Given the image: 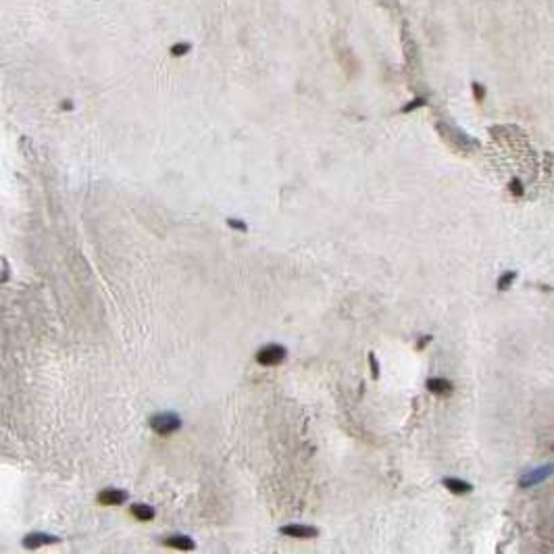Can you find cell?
Listing matches in <instances>:
<instances>
[{
    "label": "cell",
    "mask_w": 554,
    "mask_h": 554,
    "mask_svg": "<svg viewBox=\"0 0 554 554\" xmlns=\"http://www.w3.org/2000/svg\"><path fill=\"white\" fill-rule=\"evenodd\" d=\"M148 425H150V429L156 436L167 437L181 427V419L175 412H156V415L148 419Z\"/></svg>",
    "instance_id": "obj_1"
},
{
    "label": "cell",
    "mask_w": 554,
    "mask_h": 554,
    "mask_svg": "<svg viewBox=\"0 0 554 554\" xmlns=\"http://www.w3.org/2000/svg\"><path fill=\"white\" fill-rule=\"evenodd\" d=\"M288 350L281 344H265L262 348H259L257 352V363L262 367H277L286 360Z\"/></svg>",
    "instance_id": "obj_2"
},
{
    "label": "cell",
    "mask_w": 554,
    "mask_h": 554,
    "mask_svg": "<svg viewBox=\"0 0 554 554\" xmlns=\"http://www.w3.org/2000/svg\"><path fill=\"white\" fill-rule=\"evenodd\" d=\"M279 533L286 535V538H292V540H311L319 535V529L311 525H302V523H290L286 527H281Z\"/></svg>",
    "instance_id": "obj_3"
},
{
    "label": "cell",
    "mask_w": 554,
    "mask_h": 554,
    "mask_svg": "<svg viewBox=\"0 0 554 554\" xmlns=\"http://www.w3.org/2000/svg\"><path fill=\"white\" fill-rule=\"evenodd\" d=\"M552 473H554V465H544V467L531 469L519 479V486L521 488H533V486H538V483H542L544 479H548Z\"/></svg>",
    "instance_id": "obj_4"
},
{
    "label": "cell",
    "mask_w": 554,
    "mask_h": 554,
    "mask_svg": "<svg viewBox=\"0 0 554 554\" xmlns=\"http://www.w3.org/2000/svg\"><path fill=\"white\" fill-rule=\"evenodd\" d=\"M127 492L125 490H117V488H107V490H102L100 494H98V502L102 504V506H119V504H123V502H127Z\"/></svg>",
    "instance_id": "obj_5"
},
{
    "label": "cell",
    "mask_w": 554,
    "mask_h": 554,
    "mask_svg": "<svg viewBox=\"0 0 554 554\" xmlns=\"http://www.w3.org/2000/svg\"><path fill=\"white\" fill-rule=\"evenodd\" d=\"M58 538L52 533H42V531H33V533H28L23 538V548L28 550H36L40 546H48V544H57Z\"/></svg>",
    "instance_id": "obj_6"
},
{
    "label": "cell",
    "mask_w": 554,
    "mask_h": 554,
    "mask_svg": "<svg viewBox=\"0 0 554 554\" xmlns=\"http://www.w3.org/2000/svg\"><path fill=\"white\" fill-rule=\"evenodd\" d=\"M163 544L169 548H175V550H194L196 548V542L190 538V535H183V533H173V535H167V538H163Z\"/></svg>",
    "instance_id": "obj_7"
},
{
    "label": "cell",
    "mask_w": 554,
    "mask_h": 554,
    "mask_svg": "<svg viewBox=\"0 0 554 554\" xmlns=\"http://www.w3.org/2000/svg\"><path fill=\"white\" fill-rule=\"evenodd\" d=\"M427 390L436 396H450L454 385L452 381L444 379V377H432V379H427Z\"/></svg>",
    "instance_id": "obj_8"
},
{
    "label": "cell",
    "mask_w": 554,
    "mask_h": 554,
    "mask_svg": "<svg viewBox=\"0 0 554 554\" xmlns=\"http://www.w3.org/2000/svg\"><path fill=\"white\" fill-rule=\"evenodd\" d=\"M129 513H131V517L134 519H138V521H142V523H148V521H152L154 519V508L150 506V504H144V502H134L129 506Z\"/></svg>",
    "instance_id": "obj_9"
},
{
    "label": "cell",
    "mask_w": 554,
    "mask_h": 554,
    "mask_svg": "<svg viewBox=\"0 0 554 554\" xmlns=\"http://www.w3.org/2000/svg\"><path fill=\"white\" fill-rule=\"evenodd\" d=\"M442 483H444V488H446L448 492H452V494H459V496L469 494V492L473 490L471 483L463 481V479H456V477H446Z\"/></svg>",
    "instance_id": "obj_10"
},
{
    "label": "cell",
    "mask_w": 554,
    "mask_h": 554,
    "mask_svg": "<svg viewBox=\"0 0 554 554\" xmlns=\"http://www.w3.org/2000/svg\"><path fill=\"white\" fill-rule=\"evenodd\" d=\"M515 277H517L515 271H506V273H502V277L498 279V290H508L511 284L515 281Z\"/></svg>",
    "instance_id": "obj_11"
},
{
    "label": "cell",
    "mask_w": 554,
    "mask_h": 554,
    "mask_svg": "<svg viewBox=\"0 0 554 554\" xmlns=\"http://www.w3.org/2000/svg\"><path fill=\"white\" fill-rule=\"evenodd\" d=\"M471 90H473L475 102H483V100H486V87H483L479 82H473V84H471Z\"/></svg>",
    "instance_id": "obj_12"
},
{
    "label": "cell",
    "mask_w": 554,
    "mask_h": 554,
    "mask_svg": "<svg viewBox=\"0 0 554 554\" xmlns=\"http://www.w3.org/2000/svg\"><path fill=\"white\" fill-rule=\"evenodd\" d=\"M192 46L188 42H183V44H173L171 46V57H181V55H188V50H190Z\"/></svg>",
    "instance_id": "obj_13"
},
{
    "label": "cell",
    "mask_w": 554,
    "mask_h": 554,
    "mask_svg": "<svg viewBox=\"0 0 554 554\" xmlns=\"http://www.w3.org/2000/svg\"><path fill=\"white\" fill-rule=\"evenodd\" d=\"M369 367H371L373 379H377V377H379V365H377V356L373 352H369Z\"/></svg>",
    "instance_id": "obj_14"
},
{
    "label": "cell",
    "mask_w": 554,
    "mask_h": 554,
    "mask_svg": "<svg viewBox=\"0 0 554 554\" xmlns=\"http://www.w3.org/2000/svg\"><path fill=\"white\" fill-rule=\"evenodd\" d=\"M423 104H425V98H415V100H410L408 104H404L402 113H410V111H415V109H419V107H423Z\"/></svg>",
    "instance_id": "obj_15"
},
{
    "label": "cell",
    "mask_w": 554,
    "mask_h": 554,
    "mask_svg": "<svg viewBox=\"0 0 554 554\" xmlns=\"http://www.w3.org/2000/svg\"><path fill=\"white\" fill-rule=\"evenodd\" d=\"M508 188H511V192H513L515 196L523 194V186H521V181H519L517 177H515V179H511V183H508Z\"/></svg>",
    "instance_id": "obj_16"
},
{
    "label": "cell",
    "mask_w": 554,
    "mask_h": 554,
    "mask_svg": "<svg viewBox=\"0 0 554 554\" xmlns=\"http://www.w3.org/2000/svg\"><path fill=\"white\" fill-rule=\"evenodd\" d=\"M227 223H230V227H233V230H240V232L248 230V227L244 225V221H240V219H227Z\"/></svg>",
    "instance_id": "obj_17"
},
{
    "label": "cell",
    "mask_w": 554,
    "mask_h": 554,
    "mask_svg": "<svg viewBox=\"0 0 554 554\" xmlns=\"http://www.w3.org/2000/svg\"><path fill=\"white\" fill-rule=\"evenodd\" d=\"M432 340H434L432 336H423V338H421V342H419V344H417V348L421 350V348H423V346H427V344H429V342H432Z\"/></svg>",
    "instance_id": "obj_18"
},
{
    "label": "cell",
    "mask_w": 554,
    "mask_h": 554,
    "mask_svg": "<svg viewBox=\"0 0 554 554\" xmlns=\"http://www.w3.org/2000/svg\"><path fill=\"white\" fill-rule=\"evenodd\" d=\"M8 279V265H6V261L2 259V281H6Z\"/></svg>",
    "instance_id": "obj_19"
},
{
    "label": "cell",
    "mask_w": 554,
    "mask_h": 554,
    "mask_svg": "<svg viewBox=\"0 0 554 554\" xmlns=\"http://www.w3.org/2000/svg\"><path fill=\"white\" fill-rule=\"evenodd\" d=\"M60 107H63V109H67V111H71V109H73V104L67 100V102H63V104H60Z\"/></svg>",
    "instance_id": "obj_20"
},
{
    "label": "cell",
    "mask_w": 554,
    "mask_h": 554,
    "mask_svg": "<svg viewBox=\"0 0 554 554\" xmlns=\"http://www.w3.org/2000/svg\"><path fill=\"white\" fill-rule=\"evenodd\" d=\"M552 450H554V446H552Z\"/></svg>",
    "instance_id": "obj_21"
}]
</instances>
